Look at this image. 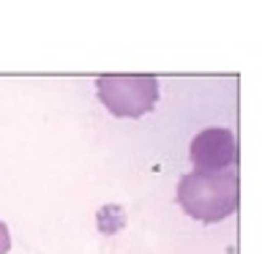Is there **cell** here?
<instances>
[{
  "instance_id": "cell-1",
  "label": "cell",
  "mask_w": 262,
  "mask_h": 254,
  "mask_svg": "<svg viewBox=\"0 0 262 254\" xmlns=\"http://www.w3.org/2000/svg\"><path fill=\"white\" fill-rule=\"evenodd\" d=\"M241 197V183L232 170L227 172H188L178 183V205L191 219L213 224L232 216Z\"/></svg>"
},
{
  "instance_id": "cell-2",
  "label": "cell",
  "mask_w": 262,
  "mask_h": 254,
  "mask_svg": "<svg viewBox=\"0 0 262 254\" xmlns=\"http://www.w3.org/2000/svg\"><path fill=\"white\" fill-rule=\"evenodd\" d=\"M96 90L115 118H142L159 101V79L150 74H104L96 79Z\"/></svg>"
},
{
  "instance_id": "cell-3",
  "label": "cell",
  "mask_w": 262,
  "mask_h": 254,
  "mask_svg": "<svg viewBox=\"0 0 262 254\" xmlns=\"http://www.w3.org/2000/svg\"><path fill=\"white\" fill-rule=\"evenodd\" d=\"M188 159L196 172H227L237 159L235 137L229 129H205L191 139Z\"/></svg>"
},
{
  "instance_id": "cell-4",
  "label": "cell",
  "mask_w": 262,
  "mask_h": 254,
  "mask_svg": "<svg viewBox=\"0 0 262 254\" xmlns=\"http://www.w3.org/2000/svg\"><path fill=\"white\" fill-rule=\"evenodd\" d=\"M8 249H11V235H8L6 221H0V254H8Z\"/></svg>"
}]
</instances>
